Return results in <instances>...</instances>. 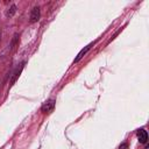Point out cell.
<instances>
[{
    "mask_svg": "<svg viewBox=\"0 0 149 149\" xmlns=\"http://www.w3.org/2000/svg\"><path fill=\"white\" fill-rule=\"evenodd\" d=\"M55 104H56V101H55L54 99H50V100L45 101V102L42 105L41 111H42L43 113H51V112L54 111V108H55Z\"/></svg>",
    "mask_w": 149,
    "mask_h": 149,
    "instance_id": "obj_1",
    "label": "cell"
},
{
    "mask_svg": "<svg viewBox=\"0 0 149 149\" xmlns=\"http://www.w3.org/2000/svg\"><path fill=\"white\" fill-rule=\"evenodd\" d=\"M40 15H41V13H40V7H38V6H35V7L31 9V12H30V16H29L30 23L37 22V21L40 20Z\"/></svg>",
    "mask_w": 149,
    "mask_h": 149,
    "instance_id": "obj_2",
    "label": "cell"
},
{
    "mask_svg": "<svg viewBox=\"0 0 149 149\" xmlns=\"http://www.w3.org/2000/svg\"><path fill=\"white\" fill-rule=\"evenodd\" d=\"M136 135H137V139H139V142L140 143H142V144H146L147 143V141H148V133H147L146 129H143V128L137 129Z\"/></svg>",
    "mask_w": 149,
    "mask_h": 149,
    "instance_id": "obj_3",
    "label": "cell"
},
{
    "mask_svg": "<svg viewBox=\"0 0 149 149\" xmlns=\"http://www.w3.org/2000/svg\"><path fill=\"white\" fill-rule=\"evenodd\" d=\"M92 45H93V43H90V44H88V45H86L84 49H81V50L79 51V54L77 55V57L74 58L73 63H78V62H79V61H80V59H81V58H83V57L86 55V52H87V51L91 49V47H92Z\"/></svg>",
    "mask_w": 149,
    "mask_h": 149,
    "instance_id": "obj_4",
    "label": "cell"
},
{
    "mask_svg": "<svg viewBox=\"0 0 149 149\" xmlns=\"http://www.w3.org/2000/svg\"><path fill=\"white\" fill-rule=\"evenodd\" d=\"M22 69H23V63H22V64L20 65V68H17V69H16V71L14 72V77L12 78V80H10V85H9V86H12V85H13V84L16 81V79L20 77V73H21Z\"/></svg>",
    "mask_w": 149,
    "mask_h": 149,
    "instance_id": "obj_5",
    "label": "cell"
},
{
    "mask_svg": "<svg viewBox=\"0 0 149 149\" xmlns=\"http://www.w3.org/2000/svg\"><path fill=\"white\" fill-rule=\"evenodd\" d=\"M15 12H16V6H15V5H12V6L8 8V10L6 12V16H7V17H10V16H13V15L15 14Z\"/></svg>",
    "mask_w": 149,
    "mask_h": 149,
    "instance_id": "obj_6",
    "label": "cell"
},
{
    "mask_svg": "<svg viewBox=\"0 0 149 149\" xmlns=\"http://www.w3.org/2000/svg\"><path fill=\"white\" fill-rule=\"evenodd\" d=\"M119 149H128V144H127L126 142H123V143H121V144H120Z\"/></svg>",
    "mask_w": 149,
    "mask_h": 149,
    "instance_id": "obj_7",
    "label": "cell"
},
{
    "mask_svg": "<svg viewBox=\"0 0 149 149\" xmlns=\"http://www.w3.org/2000/svg\"><path fill=\"white\" fill-rule=\"evenodd\" d=\"M144 149H149V146H148L147 143H146V148H144Z\"/></svg>",
    "mask_w": 149,
    "mask_h": 149,
    "instance_id": "obj_8",
    "label": "cell"
}]
</instances>
